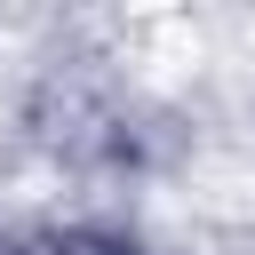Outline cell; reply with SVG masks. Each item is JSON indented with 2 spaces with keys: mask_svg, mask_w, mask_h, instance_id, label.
<instances>
[{
  "mask_svg": "<svg viewBox=\"0 0 255 255\" xmlns=\"http://www.w3.org/2000/svg\"><path fill=\"white\" fill-rule=\"evenodd\" d=\"M56 255H128V247H56Z\"/></svg>",
  "mask_w": 255,
  "mask_h": 255,
  "instance_id": "obj_1",
  "label": "cell"
}]
</instances>
